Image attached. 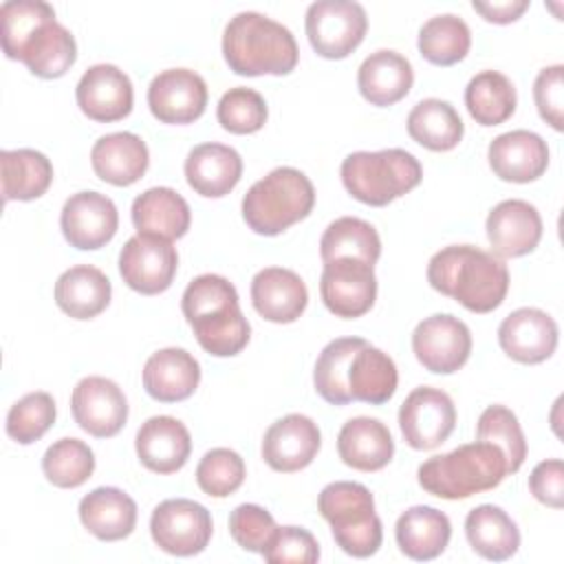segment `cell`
<instances>
[{"instance_id":"1","label":"cell","mask_w":564,"mask_h":564,"mask_svg":"<svg viewBox=\"0 0 564 564\" xmlns=\"http://www.w3.org/2000/svg\"><path fill=\"white\" fill-rule=\"evenodd\" d=\"M427 282L471 313H491L507 297L509 269L491 251L474 245H449L430 258Z\"/></svg>"},{"instance_id":"2","label":"cell","mask_w":564,"mask_h":564,"mask_svg":"<svg viewBox=\"0 0 564 564\" xmlns=\"http://www.w3.org/2000/svg\"><path fill=\"white\" fill-rule=\"evenodd\" d=\"M181 311L196 341L214 357H234L249 344L251 326L240 311L238 291L223 275L194 278L183 291Z\"/></svg>"},{"instance_id":"3","label":"cell","mask_w":564,"mask_h":564,"mask_svg":"<svg viewBox=\"0 0 564 564\" xmlns=\"http://www.w3.org/2000/svg\"><path fill=\"white\" fill-rule=\"evenodd\" d=\"M223 57L242 77L289 75L297 66L300 51L284 24L256 11H242L225 26Z\"/></svg>"},{"instance_id":"4","label":"cell","mask_w":564,"mask_h":564,"mask_svg":"<svg viewBox=\"0 0 564 564\" xmlns=\"http://www.w3.org/2000/svg\"><path fill=\"white\" fill-rule=\"evenodd\" d=\"M416 476L427 494L445 500H463L498 487L507 476V460L494 443L476 441L427 458L419 465Z\"/></svg>"},{"instance_id":"5","label":"cell","mask_w":564,"mask_h":564,"mask_svg":"<svg viewBox=\"0 0 564 564\" xmlns=\"http://www.w3.org/2000/svg\"><path fill=\"white\" fill-rule=\"evenodd\" d=\"M315 205L311 178L289 165L271 170L256 181L242 198V218L260 236H278L304 220Z\"/></svg>"},{"instance_id":"6","label":"cell","mask_w":564,"mask_h":564,"mask_svg":"<svg viewBox=\"0 0 564 564\" xmlns=\"http://www.w3.org/2000/svg\"><path fill=\"white\" fill-rule=\"evenodd\" d=\"M341 183L359 203L383 207L414 189L423 178V167L414 154L401 148L377 152H352L341 161Z\"/></svg>"},{"instance_id":"7","label":"cell","mask_w":564,"mask_h":564,"mask_svg":"<svg viewBox=\"0 0 564 564\" xmlns=\"http://www.w3.org/2000/svg\"><path fill=\"white\" fill-rule=\"evenodd\" d=\"M322 518L330 524L337 546L352 557H370L383 542V527L375 513L370 489L352 480L326 485L317 498Z\"/></svg>"},{"instance_id":"8","label":"cell","mask_w":564,"mask_h":564,"mask_svg":"<svg viewBox=\"0 0 564 564\" xmlns=\"http://www.w3.org/2000/svg\"><path fill=\"white\" fill-rule=\"evenodd\" d=\"M306 37L313 51L326 59L348 57L368 31V15L352 0H317L306 9Z\"/></svg>"},{"instance_id":"9","label":"cell","mask_w":564,"mask_h":564,"mask_svg":"<svg viewBox=\"0 0 564 564\" xmlns=\"http://www.w3.org/2000/svg\"><path fill=\"white\" fill-rule=\"evenodd\" d=\"M212 531V513L189 498H167L150 516V535L170 555H198L209 544Z\"/></svg>"},{"instance_id":"10","label":"cell","mask_w":564,"mask_h":564,"mask_svg":"<svg viewBox=\"0 0 564 564\" xmlns=\"http://www.w3.org/2000/svg\"><path fill=\"white\" fill-rule=\"evenodd\" d=\"M399 427L412 449H434L456 427V408L447 392L430 386L414 388L399 408Z\"/></svg>"},{"instance_id":"11","label":"cell","mask_w":564,"mask_h":564,"mask_svg":"<svg viewBox=\"0 0 564 564\" xmlns=\"http://www.w3.org/2000/svg\"><path fill=\"white\" fill-rule=\"evenodd\" d=\"M178 267V253L172 240L137 234L119 253V273L123 282L141 295H159L170 289Z\"/></svg>"},{"instance_id":"12","label":"cell","mask_w":564,"mask_h":564,"mask_svg":"<svg viewBox=\"0 0 564 564\" xmlns=\"http://www.w3.org/2000/svg\"><path fill=\"white\" fill-rule=\"evenodd\" d=\"M412 350L425 370L452 375L469 359L471 333L463 319L449 313H436L416 324Z\"/></svg>"},{"instance_id":"13","label":"cell","mask_w":564,"mask_h":564,"mask_svg":"<svg viewBox=\"0 0 564 564\" xmlns=\"http://www.w3.org/2000/svg\"><path fill=\"white\" fill-rule=\"evenodd\" d=\"M319 295L324 306L337 317L355 319L366 315L377 300L375 267L352 258L324 262Z\"/></svg>"},{"instance_id":"14","label":"cell","mask_w":564,"mask_h":564,"mask_svg":"<svg viewBox=\"0 0 564 564\" xmlns=\"http://www.w3.org/2000/svg\"><path fill=\"white\" fill-rule=\"evenodd\" d=\"M75 423L97 438H110L128 421V401L123 390L106 377H84L70 394Z\"/></svg>"},{"instance_id":"15","label":"cell","mask_w":564,"mask_h":564,"mask_svg":"<svg viewBox=\"0 0 564 564\" xmlns=\"http://www.w3.org/2000/svg\"><path fill=\"white\" fill-rule=\"evenodd\" d=\"M66 242L79 251H93L110 242L119 227V212L112 198L99 192L73 194L59 214Z\"/></svg>"},{"instance_id":"16","label":"cell","mask_w":564,"mask_h":564,"mask_svg":"<svg viewBox=\"0 0 564 564\" xmlns=\"http://www.w3.org/2000/svg\"><path fill=\"white\" fill-rule=\"evenodd\" d=\"M148 106L161 123H192L207 106V84L189 68L161 70L148 86Z\"/></svg>"},{"instance_id":"17","label":"cell","mask_w":564,"mask_h":564,"mask_svg":"<svg viewBox=\"0 0 564 564\" xmlns=\"http://www.w3.org/2000/svg\"><path fill=\"white\" fill-rule=\"evenodd\" d=\"M322 447V434L306 414H286L269 425L262 438V458L273 471L293 474L313 463Z\"/></svg>"},{"instance_id":"18","label":"cell","mask_w":564,"mask_h":564,"mask_svg":"<svg viewBox=\"0 0 564 564\" xmlns=\"http://www.w3.org/2000/svg\"><path fill=\"white\" fill-rule=\"evenodd\" d=\"M75 99L88 119L112 123L132 112L134 90L130 77L115 64H95L77 82Z\"/></svg>"},{"instance_id":"19","label":"cell","mask_w":564,"mask_h":564,"mask_svg":"<svg viewBox=\"0 0 564 564\" xmlns=\"http://www.w3.org/2000/svg\"><path fill=\"white\" fill-rule=\"evenodd\" d=\"M555 319L533 306H522L509 313L498 326V344L507 357L518 364H542L557 348Z\"/></svg>"},{"instance_id":"20","label":"cell","mask_w":564,"mask_h":564,"mask_svg":"<svg viewBox=\"0 0 564 564\" xmlns=\"http://www.w3.org/2000/svg\"><path fill=\"white\" fill-rule=\"evenodd\" d=\"M491 253L498 258H520L531 253L542 238L540 212L522 200H500L487 216L485 223Z\"/></svg>"},{"instance_id":"21","label":"cell","mask_w":564,"mask_h":564,"mask_svg":"<svg viewBox=\"0 0 564 564\" xmlns=\"http://www.w3.org/2000/svg\"><path fill=\"white\" fill-rule=\"evenodd\" d=\"M494 174L509 183H531L549 167V145L531 130H511L498 134L487 150Z\"/></svg>"},{"instance_id":"22","label":"cell","mask_w":564,"mask_h":564,"mask_svg":"<svg viewBox=\"0 0 564 564\" xmlns=\"http://www.w3.org/2000/svg\"><path fill=\"white\" fill-rule=\"evenodd\" d=\"M251 304L267 322L291 324L304 313L308 291L295 271L267 267L251 280Z\"/></svg>"},{"instance_id":"23","label":"cell","mask_w":564,"mask_h":564,"mask_svg":"<svg viewBox=\"0 0 564 564\" xmlns=\"http://www.w3.org/2000/svg\"><path fill=\"white\" fill-rule=\"evenodd\" d=\"M134 447L143 467L165 476L178 471L187 463L192 452V436L178 419L161 414L150 416L139 427Z\"/></svg>"},{"instance_id":"24","label":"cell","mask_w":564,"mask_h":564,"mask_svg":"<svg viewBox=\"0 0 564 564\" xmlns=\"http://www.w3.org/2000/svg\"><path fill=\"white\" fill-rule=\"evenodd\" d=\"M200 383V364L185 348H161L143 366V388L161 403L189 399Z\"/></svg>"},{"instance_id":"25","label":"cell","mask_w":564,"mask_h":564,"mask_svg":"<svg viewBox=\"0 0 564 564\" xmlns=\"http://www.w3.org/2000/svg\"><path fill=\"white\" fill-rule=\"evenodd\" d=\"M90 165L101 181L117 187H128L145 174L150 152L139 134L126 130L110 132L95 141L90 150Z\"/></svg>"},{"instance_id":"26","label":"cell","mask_w":564,"mask_h":564,"mask_svg":"<svg viewBox=\"0 0 564 564\" xmlns=\"http://www.w3.org/2000/svg\"><path fill=\"white\" fill-rule=\"evenodd\" d=\"M242 176V159L231 145L200 143L189 150L185 159L187 185L205 196L220 198L229 194Z\"/></svg>"},{"instance_id":"27","label":"cell","mask_w":564,"mask_h":564,"mask_svg":"<svg viewBox=\"0 0 564 564\" xmlns=\"http://www.w3.org/2000/svg\"><path fill=\"white\" fill-rule=\"evenodd\" d=\"M412 84V64L401 53L390 48L370 53L357 70V86L361 97L381 108L401 101L410 93Z\"/></svg>"},{"instance_id":"28","label":"cell","mask_w":564,"mask_h":564,"mask_svg":"<svg viewBox=\"0 0 564 564\" xmlns=\"http://www.w3.org/2000/svg\"><path fill=\"white\" fill-rule=\"evenodd\" d=\"M337 452L344 465L357 471H379L392 460L394 441L379 419L355 416L341 425Z\"/></svg>"},{"instance_id":"29","label":"cell","mask_w":564,"mask_h":564,"mask_svg":"<svg viewBox=\"0 0 564 564\" xmlns=\"http://www.w3.org/2000/svg\"><path fill=\"white\" fill-rule=\"evenodd\" d=\"M79 520L104 542L128 538L137 527V502L117 487H97L79 500Z\"/></svg>"},{"instance_id":"30","label":"cell","mask_w":564,"mask_h":564,"mask_svg":"<svg viewBox=\"0 0 564 564\" xmlns=\"http://www.w3.org/2000/svg\"><path fill=\"white\" fill-rule=\"evenodd\" d=\"M394 538L403 555L416 562H427L447 549L452 522L443 511L427 505H416L399 516Z\"/></svg>"},{"instance_id":"31","label":"cell","mask_w":564,"mask_h":564,"mask_svg":"<svg viewBox=\"0 0 564 564\" xmlns=\"http://www.w3.org/2000/svg\"><path fill=\"white\" fill-rule=\"evenodd\" d=\"M132 223L139 234L176 240L187 234L192 212L176 189L150 187L132 200Z\"/></svg>"},{"instance_id":"32","label":"cell","mask_w":564,"mask_h":564,"mask_svg":"<svg viewBox=\"0 0 564 564\" xmlns=\"http://www.w3.org/2000/svg\"><path fill=\"white\" fill-rule=\"evenodd\" d=\"M112 286L93 264L66 269L55 282V304L73 319H93L110 304Z\"/></svg>"},{"instance_id":"33","label":"cell","mask_w":564,"mask_h":564,"mask_svg":"<svg viewBox=\"0 0 564 564\" xmlns=\"http://www.w3.org/2000/svg\"><path fill=\"white\" fill-rule=\"evenodd\" d=\"M15 59L26 64L35 77L57 79L75 64L77 44L64 24L48 20L26 40Z\"/></svg>"},{"instance_id":"34","label":"cell","mask_w":564,"mask_h":564,"mask_svg":"<svg viewBox=\"0 0 564 564\" xmlns=\"http://www.w3.org/2000/svg\"><path fill=\"white\" fill-rule=\"evenodd\" d=\"M465 535L469 546L491 562L509 560L520 546L518 524L496 505L474 507L465 518Z\"/></svg>"},{"instance_id":"35","label":"cell","mask_w":564,"mask_h":564,"mask_svg":"<svg viewBox=\"0 0 564 564\" xmlns=\"http://www.w3.org/2000/svg\"><path fill=\"white\" fill-rule=\"evenodd\" d=\"M399 372L392 357L368 341L355 352L348 368V390L352 401L381 405L397 392Z\"/></svg>"},{"instance_id":"36","label":"cell","mask_w":564,"mask_h":564,"mask_svg":"<svg viewBox=\"0 0 564 564\" xmlns=\"http://www.w3.org/2000/svg\"><path fill=\"white\" fill-rule=\"evenodd\" d=\"M408 134L432 152L454 150L465 132L463 119L449 101L421 99L408 115Z\"/></svg>"},{"instance_id":"37","label":"cell","mask_w":564,"mask_h":564,"mask_svg":"<svg viewBox=\"0 0 564 564\" xmlns=\"http://www.w3.org/2000/svg\"><path fill=\"white\" fill-rule=\"evenodd\" d=\"M0 165L4 203L40 198L53 181V165L48 156L31 148L2 150Z\"/></svg>"},{"instance_id":"38","label":"cell","mask_w":564,"mask_h":564,"mask_svg":"<svg viewBox=\"0 0 564 564\" xmlns=\"http://www.w3.org/2000/svg\"><path fill=\"white\" fill-rule=\"evenodd\" d=\"M319 256L322 262L352 258L375 267L381 256V238L368 220L341 216L324 229L319 240Z\"/></svg>"},{"instance_id":"39","label":"cell","mask_w":564,"mask_h":564,"mask_svg":"<svg viewBox=\"0 0 564 564\" xmlns=\"http://www.w3.org/2000/svg\"><path fill=\"white\" fill-rule=\"evenodd\" d=\"M518 95L511 79L498 70L474 75L465 88V106L480 126H500L516 112Z\"/></svg>"},{"instance_id":"40","label":"cell","mask_w":564,"mask_h":564,"mask_svg":"<svg viewBox=\"0 0 564 564\" xmlns=\"http://www.w3.org/2000/svg\"><path fill=\"white\" fill-rule=\"evenodd\" d=\"M366 344L361 337H337L328 341L313 370V383L317 394L330 405H348L352 401L348 390V368L355 352Z\"/></svg>"},{"instance_id":"41","label":"cell","mask_w":564,"mask_h":564,"mask_svg":"<svg viewBox=\"0 0 564 564\" xmlns=\"http://www.w3.org/2000/svg\"><path fill=\"white\" fill-rule=\"evenodd\" d=\"M471 46L467 22L454 13L434 15L419 29V53L434 66H452L465 59Z\"/></svg>"},{"instance_id":"42","label":"cell","mask_w":564,"mask_h":564,"mask_svg":"<svg viewBox=\"0 0 564 564\" xmlns=\"http://www.w3.org/2000/svg\"><path fill=\"white\" fill-rule=\"evenodd\" d=\"M46 480L59 489L82 487L95 471V454L79 438H59L42 456Z\"/></svg>"},{"instance_id":"43","label":"cell","mask_w":564,"mask_h":564,"mask_svg":"<svg viewBox=\"0 0 564 564\" xmlns=\"http://www.w3.org/2000/svg\"><path fill=\"white\" fill-rule=\"evenodd\" d=\"M476 438L494 443L502 449L507 460V474H516L527 458V438L518 423V416L505 405H489L478 416Z\"/></svg>"},{"instance_id":"44","label":"cell","mask_w":564,"mask_h":564,"mask_svg":"<svg viewBox=\"0 0 564 564\" xmlns=\"http://www.w3.org/2000/svg\"><path fill=\"white\" fill-rule=\"evenodd\" d=\"M48 20H55V11L42 0H7L0 7L2 22V51L9 59H15L26 40Z\"/></svg>"},{"instance_id":"45","label":"cell","mask_w":564,"mask_h":564,"mask_svg":"<svg viewBox=\"0 0 564 564\" xmlns=\"http://www.w3.org/2000/svg\"><path fill=\"white\" fill-rule=\"evenodd\" d=\"M55 416V401L48 392H29L11 405L7 414V434L20 445H31L53 427Z\"/></svg>"},{"instance_id":"46","label":"cell","mask_w":564,"mask_h":564,"mask_svg":"<svg viewBox=\"0 0 564 564\" xmlns=\"http://www.w3.org/2000/svg\"><path fill=\"white\" fill-rule=\"evenodd\" d=\"M216 117L218 123L231 134H253L267 123L269 110L264 97L258 90L236 86L220 97Z\"/></svg>"},{"instance_id":"47","label":"cell","mask_w":564,"mask_h":564,"mask_svg":"<svg viewBox=\"0 0 564 564\" xmlns=\"http://www.w3.org/2000/svg\"><path fill=\"white\" fill-rule=\"evenodd\" d=\"M245 476L247 469L242 456L229 447L209 449L196 467V482L200 491H205L212 498L231 496L234 491L240 489Z\"/></svg>"},{"instance_id":"48","label":"cell","mask_w":564,"mask_h":564,"mask_svg":"<svg viewBox=\"0 0 564 564\" xmlns=\"http://www.w3.org/2000/svg\"><path fill=\"white\" fill-rule=\"evenodd\" d=\"M275 531L278 524L273 516L260 505L245 502L229 513V533L234 542L245 551L262 555V551L271 544Z\"/></svg>"},{"instance_id":"49","label":"cell","mask_w":564,"mask_h":564,"mask_svg":"<svg viewBox=\"0 0 564 564\" xmlns=\"http://www.w3.org/2000/svg\"><path fill=\"white\" fill-rule=\"evenodd\" d=\"M262 557L271 564H315L319 560V544L313 533L302 527H278Z\"/></svg>"},{"instance_id":"50","label":"cell","mask_w":564,"mask_h":564,"mask_svg":"<svg viewBox=\"0 0 564 564\" xmlns=\"http://www.w3.org/2000/svg\"><path fill=\"white\" fill-rule=\"evenodd\" d=\"M533 99L540 117L553 128L562 130L564 128V66L553 64L546 66L538 73L533 82Z\"/></svg>"},{"instance_id":"51","label":"cell","mask_w":564,"mask_h":564,"mask_svg":"<svg viewBox=\"0 0 564 564\" xmlns=\"http://www.w3.org/2000/svg\"><path fill=\"white\" fill-rule=\"evenodd\" d=\"M529 491L533 498L546 507H564V465L560 458L542 460L533 467L529 476Z\"/></svg>"},{"instance_id":"52","label":"cell","mask_w":564,"mask_h":564,"mask_svg":"<svg viewBox=\"0 0 564 564\" xmlns=\"http://www.w3.org/2000/svg\"><path fill=\"white\" fill-rule=\"evenodd\" d=\"M471 7L487 22L509 24V22H516L529 9V0H505V2H476L474 0Z\"/></svg>"}]
</instances>
